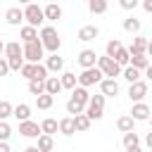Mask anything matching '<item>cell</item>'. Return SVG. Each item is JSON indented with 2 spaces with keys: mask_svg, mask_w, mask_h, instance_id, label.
<instances>
[{
  "mask_svg": "<svg viewBox=\"0 0 152 152\" xmlns=\"http://www.w3.org/2000/svg\"><path fill=\"white\" fill-rule=\"evenodd\" d=\"M40 55H43V45H40L36 38H33V40H26V57H28L31 62H38Z\"/></svg>",
  "mask_w": 152,
  "mask_h": 152,
  "instance_id": "6da1fadb",
  "label": "cell"
},
{
  "mask_svg": "<svg viewBox=\"0 0 152 152\" xmlns=\"http://www.w3.org/2000/svg\"><path fill=\"white\" fill-rule=\"evenodd\" d=\"M43 43H45V48H50V50H57L59 48V38H57V31L55 28H43Z\"/></svg>",
  "mask_w": 152,
  "mask_h": 152,
  "instance_id": "7a4b0ae2",
  "label": "cell"
},
{
  "mask_svg": "<svg viewBox=\"0 0 152 152\" xmlns=\"http://www.w3.org/2000/svg\"><path fill=\"white\" fill-rule=\"evenodd\" d=\"M102 104H104V97H102V95H95V97L90 100L88 116H90V119H100V116H102Z\"/></svg>",
  "mask_w": 152,
  "mask_h": 152,
  "instance_id": "3957f363",
  "label": "cell"
},
{
  "mask_svg": "<svg viewBox=\"0 0 152 152\" xmlns=\"http://www.w3.org/2000/svg\"><path fill=\"white\" fill-rule=\"evenodd\" d=\"M100 69H102L107 76H116V74H119V62H114L112 57H102V59H100Z\"/></svg>",
  "mask_w": 152,
  "mask_h": 152,
  "instance_id": "277c9868",
  "label": "cell"
},
{
  "mask_svg": "<svg viewBox=\"0 0 152 152\" xmlns=\"http://www.w3.org/2000/svg\"><path fill=\"white\" fill-rule=\"evenodd\" d=\"M100 76H102V74H100L97 69H90V66H88V69H86V71L81 74V83H83V86H90V83H97V81H100Z\"/></svg>",
  "mask_w": 152,
  "mask_h": 152,
  "instance_id": "5b68a950",
  "label": "cell"
},
{
  "mask_svg": "<svg viewBox=\"0 0 152 152\" xmlns=\"http://www.w3.org/2000/svg\"><path fill=\"white\" fill-rule=\"evenodd\" d=\"M43 128H38V124H33V121H21V126H19V133H24V135H38Z\"/></svg>",
  "mask_w": 152,
  "mask_h": 152,
  "instance_id": "8992f818",
  "label": "cell"
},
{
  "mask_svg": "<svg viewBox=\"0 0 152 152\" xmlns=\"http://www.w3.org/2000/svg\"><path fill=\"white\" fill-rule=\"evenodd\" d=\"M26 19L36 26V24H40V21H43V12H40L36 5H28V10H26Z\"/></svg>",
  "mask_w": 152,
  "mask_h": 152,
  "instance_id": "52a82bcc",
  "label": "cell"
},
{
  "mask_svg": "<svg viewBox=\"0 0 152 152\" xmlns=\"http://www.w3.org/2000/svg\"><path fill=\"white\" fill-rule=\"evenodd\" d=\"M145 93H147V86H145V83H138V81H133V86H131V93H128V95H131L133 100H140Z\"/></svg>",
  "mask_w": 152,
  "mask_h": 152,
  "instance_id": "ba28073f",
  "label": "cell"
},
{
  "mask_svg": "<svg viewBox=\"0 0 152 152\" xmlns=\"http://www.w3.org/2000/svg\"><path fill=\"white\" fill-rule=\"evenodd\" d=\"M59 131H62L64 135H71V133L76 131V119H62V121H59Z\"/></svg>",
  "mask_w": 152,
  "mask_h": 152,
  "instance_id": "9c48e42d",
  "label": "cell"
},
{
  "mask_svg": "<svg viewBox=\"0 0 152 152\" xmlns=\"http://www.w3.org/2000/svg\"><path fill=\"white\" fill-rule=\"evenodd\" d=\"M124 145H126L131 152H138V135L131 133V131H126V135H124Z\"/></svg>",
  "mask_w": 152,
  "mask_h": 152,
  "instance_id": "30bf717a",
  "label": "cell"
},
{
  "mask_svg": "<svg viewBox=\"0 0 152 152\" xmlns=\"http://www.w3.org/2000/svg\"><path fill=\"white\" fill-rule=\"evenodd\" d=\"M78 62H81L83 66H93V64H95V52H93V50H83L81 57H78Z\"/></svg>",
  "mask_w": 152,
  "mask_h": 152,
  "instance_id": "8fae6325",
  "label": "cell"
},
{
  "mask_svg": "<svg viewBox=\"0 0 152 152\" xmlns=\"http://www.w3.org/2000/svg\"><path fill=\"white\" fill-rule=\"evenodd\" d=\"M131 114H133L135 119H147V116H150V107H147V104H135Z\"/></svg>",
  "mask_w": 152,
  "mask_h": 152,
  "instance_id": "7c38bea8",
  "label": "cell"
},
{
  "mask_svg": "<svg viewBox=\"0 0 152 152\" xmlns=\"http://www.w3.org/2000/svg\"><path fill=\"white\" fill-rule=\"evenodd\" d=\"M95 36H97V28H95V26H83L81 33H78L81 40H90V38H95Z\"/></svg>",
  "mask_w": 152,
  "mask_h": 152,
  "instance_id": "4fadbf2b",
  "label": "cell"
},
{
  "mask_svg": "<svg viewBox=\"0 0 152 152\" xmlns=\"http://www.w3.org/2000/svg\"><path fill=\"white\" fill-rule=\"evenodd\" d=\"M102 93H104V95H116V93H119L116 81H102Z\"/></svg>",
  "mask_w": 152,
  "mask_h": 152,
  "instance_id": "5bb4252c",
  "label": "cell"
},
{
  "mask_svg": "<svg viewBox=\"0 0 152 152\" xmlns=\"http://www.w3.org/2000/svg\"><path fill=\"white\" fill-rule=\"evenodd\" d=\"M116 126H119V131H124V133L131 131V128H133V114H131V116H121V119L116 121Z\"/></svg>",
  "mask_w": 152,
  "mask_h": 152,
  "instance_id": "9a60e30c",
  "label": "cell"
},
{
  "mask_svg": "<svg viewBox=\"0 0 152 152\" xmlns=\"http://www.w3.org/2000/svg\"><path fill=\"white\" fill-rule=\"evenodd\" d=\"M88 126H90V116L76 114V131H88Z\"/></svg>",
  "mask_w": 152,
  "mask_h": 152,
  "instance_id": "2e32d148",
  "label": "cell"
},
{
  "mask_svg": "<svg viewBox=\"0 0 152 152\" xmlns=\"http://www.w3.org/2000/svg\"><path fill=\"white\" fill-rule=\"evenodd\" d=\"M38 150H52V138H50V133H45V135H40L38 138Z\"/></svg>",
  "mask_w": 152,
  "mask_h": 152,
  "instance_id": "e0dca14e",
  "label": "cell"
},
{
  "mask_svg": "<svg viewBox=\"0 0 152 152\" xmlns=\"http://www.w3.org/2000/svg\"><path fill=\"white\" fill-rule=\"evenodd\" d=\"M21 17H24V14H21L17 7L7 10V21H10V24H19V21H21Z\"/></svg>",
  "mask_w": 152,
  "mask_h": 152,
  "instance_id": "ac0fdd59",
  "label": "cell"
},
{
  "mask_svg": "<svg viewBox=\"0 0 152 152\" xmlns=\"http://www.w3.org/2000/svg\"><path fill=\"white\" fill-rule=\"evenodd\" d=\"M28 90H31L33 95H40V93H43V78H31Z\"/></svg>",
  "mask_w": 152,
  "mask_h": 152,
  "instance_id": "d6986e66",
  "label": "cell"
},
{
  "mask_svg": "<svg viewBox=\"0 0 152 152\" xmlns=\"http://www.w3.org/2000/svg\"><path fill=\"white\" fill-rule=\"evenodd\" d=\"M66 109H69V114H81V109H83V104H81L78 100H74V97H71V100L66 102Z\"/></svg>",
  "mask_w": 152,
  "mask_h": 152,
  "instance_id": "ffe728a7",
  "label": "cell"
},
{
  "mask_svg": "<svg viewBox=\"0 0 152 152\" xmlns=\"http://www.w3.org/2000/svg\"><path fill=\"white\" fill-rule=\"evenodd\" d=\"M40 128H43V133H50V135H52V133L57 131V121H55V119H45Z\"/></svg>",
  "mask_w": 152,
  "mask_h": 152,
  "instance_id": "44dd1931",
  "label": "cell"
},
{
  "mask_svg": "<svg viewBox=\"0 0 152 152\" xmlns=\"http://www.w3.org/2000/svg\"><path fill=\"white\" fill-rule=\"evenodd\" d=\"M52 104V93H48V95H38V107L40 109H48Z\"/></svg>",
  "mask_w": 152,
  "mask_h": 152,
  "instance_id": "7402d4cb",
  "label": "cell"
},
{
  "mask_svg": "<svg viewBox=\"0 0 152 152\" xmlns=\"http://www.w3.org/2000/svg\"><path fill=\"white\" fill-rule=\"evenodd\" d=\"M59 14H62V12H59V7H57L55 2L45 10V17H48V19H59Z\"/></svg>",
  "mask_w": 152,
  "mask_h": 152,
  "instance_id": "603a6c76",
  "label": "cell"
},
{
  "mask_svg": "<svg viewBox=\"0 0 152 152\" xmlns=\"http://www.w3.org/2000/svg\"><path fill=\"white\" fill-rule=\"evenodd\" d=\"M28 112H31V109H28V107H26V104H19V107H17V109H14V116H17V119H21V121H24V119H28Z\"/></svg>",
  "mask_w": 152,
  "mask_h": 152,
  "instance_id": "cb8c5ba5",
  "label": "cell"
},
{
  "mask_svg": "<svg viewBox=\"0 0 152 152\" xmlns=\"http://www.w3.org/2000/svg\"><path fill=\"white\" fill-rule=\"evenodd\" d=\"M59 88H62V81H57V78H48V93H52V95H55Z\"/></svg>",
  "mask_w": 152,
  "mask_h": 152,
  "instance_id": "d4e9b609",
  "label": "cell"
},
{
  "mask_svg": "<svg viewBox=\"0 0 152 152\" xmlns=\"http://www.w3.org/2000/svg\"><path fill=\"white\" fill-rule=\"evenodd\" d=\"M88 5H90V10H93V12H104V7H107V2H104V0H90Z\"/></svg>",
  "mask_w": 152,
  "mask_h": 152,
  "instance_id": "484cf974",
  "label": "cell"
},
{
  "mask_svg": "<svg viewBox=\"0 0 152 152\" xmlns=\"http://www.w3.org/2000/svg\"><path fill=\"white\" fill-rule=\"evenodd\" d=\"M71 97H74V100H78V102H81V104H83V102H86V100H88V93H86V90H83V88H76V90H74V95H71Z\"/></svg>",
  "mask_w": 152,
  "mask_h": 152,
  "instance_id": "4316f807",
  "label": "cell"
},
{
  "mask_svg": "<svg viewBox=\"0 0 152 152\" xmlns=\"http://www.w3.org/2000/svg\"><path fill=\"white\" fill-rule=\"evenodd\" d=\"M119 50H121V45H119L116 40H112V43H107V55H109V57H114V55H116Z\"/></svg>",
  "mask_w": 152,
  "mask_h": 152,
  "instance_id": "83f0119b",
  "label": "cell"
},
{
  "mask_svg": "<svg viewBox=\"0 0 152 152\" xmlns=\"http://www.w3.org/2000/svg\"><path fill=\"white\" fill-rule=\"evenodd\" d=\"M36 64H26V66H21V71H24V76H28V78H36Z\"/></svg>",
  "mask_w": 152,
  "mask_h": 152,
  "instance_id": "f1b7e54d",
  "label": "cell"
},
{
  "mask_svg": "<svg viewBox=\"0 0 152 152\" xmlns=\"http://www.w3.org/2000/svg\"><path fill=\"white\" fill-rule=\"evenodd\" d=\"M74 83H76V76H74V74H64V76H62V86L74 88Z\"/></svg>",
  "mask_w": 152,
  "mask_h": 152,
  "instance_id": "f546056e",
  "label": "cell"
},
{
  "mask_svg": "<svg viewBox=\"0 0 152 152\" xmlns=\"http://www.w3.org/2000/svg\"><path fill=\"white\" fill-rule=\"evenodd\" d=\"M133 64H135V66H145V64H147L145 55H140V52H133Z\"/></svg>",
  "mask_w": 152,
  "mask_h": 152,
  "instance_id": "4dcf8cb0",
  "label": "cell"
},
{
  "mask_svg": "<svg viewBox=\"0 0 152 152\" xmlns=\"http://www.w3.org/2000/svg\"><path fill=\"white\" fill-rule=\"evenodd\" d=\"M10 112H12V104L10 102H0V119L10 116Z\"/></svg>",
  "mask_w": 152,
  "mask_h": 152,
  "instance_id": "1f68e13d",
  "label": "cell"
},
{
  "mask_svg": "<svg viewBox=\"0 0 152 152\" xmlns=\"http://www.w3.org/2000/svg\"><path fill=\"white\" fill-rule=\"evenodd\" d=\"M7 52H10V57H19V55H21V50H19L17 43H10V45H7Z\"/></svg>",
  "mask_w": 152,
  "mask_h": 152,
  "instance_id": "d6a6232c",
  "label": "cell"
},
{
  "mask_svg": "<svg viewBox=\"0 0 152 152\" xmlns=\"http://www.w3.org/2000/svg\"><path fill=\"white\" fill-rule=\"evenodd\" d=\"M138 76H140V74H138V69H135V66H131V69H126V78H128L131 83H133V81H138Z\"/></svg>",
  "mask_w": 152,
  "mask_h": 152,
  "instance_id": "836d02e7",
  "label": "cell"
},
{
  "mask_svg": "<svg viewBox=\"0 0 152 152\" xmlns=\"http://www.w3.org/2000/svg\"><path fill=\"white\" fill-rule=\"evenodd\" d=\"M21 36H24L26 40H33V38H36V31H33V26H26V28L21 31Z\"/></svg>",
  "mask_w": 152,
  "mask_h": 152,
  "instance_id": "e575fe53",
  "label": "cell"
},
{
  "mask_svg": "<svg viewBox=\"0 0 152 152\" xmlns=\"http://www.w3.org/2000/svg\"><path fill=\"white\" fill-rule=\"evenodd\" d=\"M48 64H50V69H62V57H57V55H55V57H50V62H48Z\"/></svg>",
  "mask_w": 152,
  "mask_h": 152,
  "instance_id": "d590c367",
  "label": "cell"
},
{
  "mask_svg": "<svg viewBox=\"0 0 152 152\" xmlns=\"http://www.w3.org/2000/svg\"><path fill=\"white\" fill-rule=\"evenodd\" d=\"M7 135H10V126H7L5 121H0V140H5Z\"/></svg>",
  "mask_w": 152,
  "mask_h": 152,
  "instance_id": "8d00e7d4",
  "label": "cell"
},
{
  "mask_svg": "<svg viewBox=\"0 0 152 152\" xmlns=\"http://www.w3.org/2000/svg\"><path fill=\"white\" fill-rule=\"evenodd\" d=\"M114 57H116V62H121V64H124V62H128V52H126V50H119Z\"/></svg>",
  "mask_w": 152,
  "mask_h": 152,
  "instance_id": "74e56055",
  "label": "cell"
},
{
  "mask_svg": "<svg viewBox=\"0 0 152 152\" xmlns=\"http://www.w3.org/2000/svg\"><path fill=\"white\" fill-rule=\"evenodd\" d=\"M124 26H126V28H128V31H135V28H138V26H140V24H138V21H135V19H128V21H126V24H124Z\"/></svg>",
  "mask_w": 152,
  "mask_h": 152,
  "instance_id": "f35d334b",
  "label": "cell"
},
{
  "mask_svg": "<svg viewBox=\"0 0 152 152\" xmlns=\"http://www.w3.org/2000/svg\"><path fill=\"white\" fill-rule=\"evenodd\" d=\"M10 66H21V57H10Z\"/></svg>",
  "mask_w": 152,
  "mask_h": 152,
  "instance_id": "ab89813d",
  "label": "cell"
},
{
  "mask_svg": "<svg viewBox=\"0 0 152 152\" xmlns=\"http://www.w3.org/2000/svg\"><path fill=\"white\" fill-rule=\"evenodd\" d=\"M142 48H145V43H142V40L138 38V40H135V45H133V52H140Z\"/></svg>",
  "mask_w": 152,
  "mask_h": 152,
  "instance_id": "60d3db41",
  "label": "cell"
},
{
  "mask_svg": "<svg viewBox=\"0 0 152 152\" xmlns=\"http://www.w3.org/2000/svg\"><path fill=\"white\" fill-rule=\"evenodd\" d=\"M135 2H138V0H121L124 7H135Z\"/></svg>",
  "mask_w": 152,
  "mask_h": 152,
  "instance_id": "b9f144b4",
  "label": "cell"
},
{
  "mask_svg": "<svg viewBox=\"0 0 152 152\" xmlns=\"http://www.w3.org/2000/svg\"><path fill=\"white\" fill-rule=\"evenodd\" d=\"M2 74H7V64H5V62H0V76H2Z\"/></svg>",
  "mask_w": 152,
  "mask_h": 152,
  "instance_id": "7bdbcfd3",
  "label": "cell"
},
{
  "mask_svg": "<svg viewBox=\"0 0 152 152\" xmlns=\"http://www.w3.org/2000/svg\"><path fill=\"white\" fill-rule=\"evenodd\" d=\"M7 150H10V147H7L5 142H0V152H7Z\"/></svg>",
  "mask_w": 152,
  "mask_h": 152,
  "instance_id": "ee69618b",
  "label": "cell"
},
{
  "mask_svg": "<svg viewBox=\"0 0 152 152\" xmlns=\"http://www.w3.org/2000/svg\"><path fill=\"white\" fill-rule=\"evenodd\" d=\"M147 145H150V147H152V133H150V135H147Z\"/></svg>",
  "mask_w": 152,
  "mask_h": 152,
  "instance_id": "f6af8a7d",
  "label": "cell"
},
{
  "mask_svg": "<svg viewBox=\"0 0 152 152\" xmlns=\"http://www.w3.org/2000/svg\"><path fill=\"white\" fill-rule=\"evenodd\" d=\"M147 76H150V78H152V66H150V69H147Z\"/></svg>",
  "mask_w": 152,
  "mask_h": 152,
  "instance_id": "bcb514c9",
  "label": "cell"
},
{
  "mask_svg": "<svg viewBox=\"0 0 152 152\" xmlns=\"http://www.w3.org/2000/svg\"><path fill=\"white\" fill-rule=\"evenodd\" d=\"M150 52H152V43H150Z\"/></svg>",
  "mask_w": 152,
  "mask_h": 152,
  "instance_id": "7dc6e473",
  "label": "cell"
},
{
  "mask_svg": "<svg viewBox=\"0 0 152 152\" xmlns=\"http://www.w3.org/2000/svg\"><path fill=\"white\" fill-rule=\"evenodd\" d=\"M0 50H2V40H0Z\"/></svg>",
  "mask_w": 152,
  "mask_h": 152,
  "instance_id": "c3c4849f",
  "label": "cell"
},
{
  "mask_svg": "<svg viewBox=\"0 0 152 152\" xmlns=\"http://www.w3.org/2000/svg\"><path fill=\"white\" fill-rule=\"evenodd\" d=\"M21 2H26V0H21Z\"/></svg>",
  "mask_w": 152,
  "mask_h": 152,
  "instance_id": "681fc988",
  "label": "cell"
},
{
  "mask_svg": "<svg viewBox=\"0 0 152 152\" xmlns=\"http://www.w3.org/2000/svg\"><path fill=\"white\" fill-rule=\"evenodd\" d=\"M150 12H152V10H150Z\"/></svg>",
  "mask_w": 152,
  "mask_h": 152,
  "instance_id": "f907efd6",
  "label": "cell"
},
{
  "mask_svg": "<svg viewBox=\"0 0 152 152\" xmlns=\"http://www.w3.org/2000/svg\"><path fill=\"white\" fill-rule=\"evenodd\" d=\"M52 2H55V0H52Z\"/></svg>",
  "mask_w": 152,
  "mask_h": 152,
  "instance_id": "816d5d0a",
  "label": "cell"
}]
</instances>
